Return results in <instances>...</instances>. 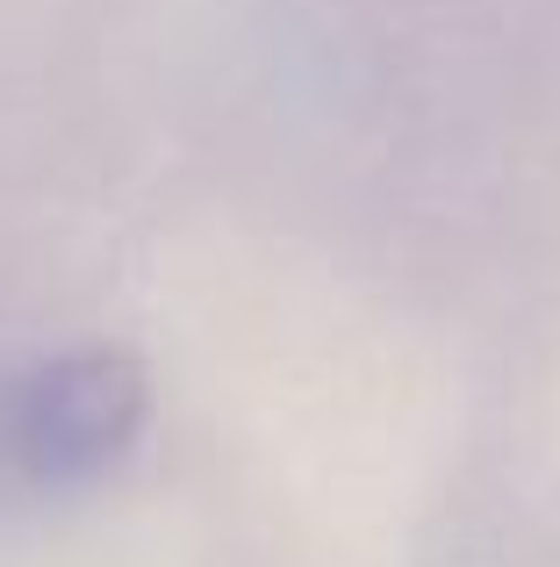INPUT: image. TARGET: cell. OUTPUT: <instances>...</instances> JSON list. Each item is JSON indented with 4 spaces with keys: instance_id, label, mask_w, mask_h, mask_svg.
Here are the masks:
<instances>
[{
    "instance_id": "6da1fadb",
    "label": "cell",
    "mask_w": 560,
    "mask_h": 567,
    "mask_svg": "<svg viewBox=\"0 0 560 567\" xmlns=\"http://www.w3.org/2000/svg\"><path fill=\"white\" fill-rule=\"evenodd\" d=\"M152 374L123 346H72L0 381V482L22 496H80L137 453Z\"/></svg>"
}]
</instances>
